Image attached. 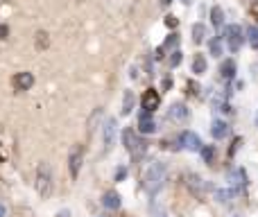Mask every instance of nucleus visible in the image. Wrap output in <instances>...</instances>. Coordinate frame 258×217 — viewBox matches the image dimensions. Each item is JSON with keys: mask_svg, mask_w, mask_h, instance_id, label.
I'll return each mask as SVG.
<instances>
[{"mask_svg": "<svg viewBox=\"0 0 258 217\" xmlns=\"http://www.w3.org/2000/svg\"><path fill=\"white\" fill-rule=\"evenodd\" d=\"M122 177H127V170H125V168L118 170V179H122Z\"/></svg>", "mask_w": 258, "mask_h": 217, "instance_id": "31", "label": "nucleus"}, {"mask_svg": "<svg viewBox=\"0 0 258 217\" xmlns=\"http://www.w3.org/2000/svg\"><path fill=\"white\" fill-rule=\"evenodd\" d=\"M134 104H136V95H134V91H125V93H122V113L125 115L132 113Z\"/></svg>", "mask_w": 258, "mask_h": 217, "instance_id": "16", "label": "nucleus"}, {"mask_svg": "<svg viewBox=\"0 0 258 217\" xmlns=\"http://www.w3.org/2000/svg\"><path fill=\"white\" fill-rule=\"evenodd\" d=\"M57 217H73V215H71V210H68V208H61L57 213Z\"/></svg>", "mask_w": 258, "mask_h": 217, "instance_id": "29", "label": "nucleus"}, {"mask_svg": "<svg viewBox=\"0 0 258 217\" xmlns=\"http://www.w3.org/2000/svg\"><path fill=\"white\" fill-rule=\"evenodd\" d=\"M165 25H168V27H174V25H177V18H174V16H168V18H165Z\"/></svg>", "mask_w": 258, "mask_h": 217, "instance_id": "28", "label": "nucleus"}, {"mask_svg": "<svg viewBox=\"0 0 258 217\" xmlns=\"http://www.w3.org/2000/svg\"><path fill=\"white\" fill-rule=\"evenodd\" d=\"M5 215H7V206H5L3 201H0V217H5Z\"/></svg>", "mask_w": 258, "mask_h": 217, "instance_id": "30", "label": "nucleus"}, {"mask_svg": "<svg viewBox=\"0 0 258 217\" xmlns=\"http://www.w3.org/2000/svg\"><path fill=\"white\" fill-rule=\"evenodd\" d=\"M204 39H206V25L204 23H195V25H192V41L202 43Z\"/></svg>", "mask_w": 258, "mask_h": 217, "instance_id": "18", "label": "nucleus"}, {"mask_svg": "<svg viewBox=\"0 0 258 217\" xmlns=\"http://www.w3.org/2000/svg\"><path fill=\"white\" fill-rule=\"evenodd\" d=\"M220 75H222V80H233L236 77V61L233 59H224L222 66H220Z\"/></svg>", "mask_w": 258, "mask_h": 217, "instance_id": "14", "label": "nucleus"}, {"mask_svg": "<svg viewBox=\"0 0 258 217\" xmlns=\"http://www.w3.org/2000/svg\"><path fill=\"white\" fill-rule=\"evenodd\" d=\"M254 124H256V127H258V111H256V118H254Z\"/></svg>", "mask_w": 258, "mask_h": 217, "instance_id": "32", "label": "nucleus"}, {"mask_svg": "<svg viewBox=\"0 0 258 217\" xmlns=\"http://www.w3.org/2000/svg\"><path fill=\"white\" fill-rule=\"evenodd\" d=\"M150 213H152V217H170L168 210H165V206H161L159 201H154V204L150 206Z\"/></svg>", "mask_w": 258, "mask_h": 217, "instance_id": "21", "label": "nucleus"}, {"mask_svg": "<svg viewBox=\"0 0 258 217\" xmlns=\"http://www.w3.org/2000/svg\"><path fill=\"white\" fill-rule=\"evenodd\" d=\"M181 3H186V5H190V3H192V0H181Z\"/></svg>", "mask_w": 258, "mask_h": 217, "instance_id": "34", "label": "nucleus"}, {"mask_svg": "<svg viewBox=\"0 0 258 217\" xmlns=\"http://www.w3.org/2000/svg\"><path fill=\"white\" fill-rule=\"evenodd\" d=\"M247 39H249L251 48H256V50H258V27H256V25H251L249 30H247Z\"/></svg>", "mask_w": 258, "mask_h": 217, "instance_id": "23", "label": "nucleus"}, {"mask_svg": "<svg viewBox=\"0 0 258 217\" xmlns=\"http://www.w3.org/2000/svg\"><path fill=\"white\" fill-rule=\"evenodd\" d=\"M165 179H168V165L163 161H152L143 172V188L150 195H156L165 186Z\"/></svg>", "mask_w": 258, "mask_h": 217, "instance_id": "1", "label": "nucleus"}, {"mask_svg": "<svg viewBox=\"0 0 258 217\" xmlns=\"http://www.w3.org/2000/svg\"><path fill=\"white\" fill-rule=\"evenodd\" d=\"M14 86H16V91H30L32 86H34V75L27 70L16 73V75H14Z\"/></svg>", "mask_w": 258, "mask_h": 217, "instance_id": "10", "label": "nucleus"}, {"mask_svg": "<svg viewBox=\"0 0 258 217\" xmlns=\"http://www.w3.org/2000/svg\"><path fill=\"white\" fill-rule=\"evenodd\" d=\"M122 142H125V147H127V152L132 154V159H141L143 154H145V150H147V145H145V140H141L138 138V133L134 131L132 127H125V131H122Z\"/></svg>", "mask_w": 258, "mask_h": 217, "instance_id": "3", "label": "nucleus"}, {"mask_svg": "<svg viewBox=\"0 0 258 217\" xmlns=\"http://www.w3.org/2000/svg\"><path fill=\"white\" fill-rule=\"evenodd\" d=\"M102 204H104V208H109V210H118V208H120V195H118L116 190L104 192Z\"/></svg>", "mask_w": 258, "mask_h": 217, "instance_id": "13", "label": "nucleus"}, {"mask_svg": "<svg viewBox=\"0 0 258 217\" xmlns=\"http://www.w3.org/2000/svg\"><path fill=\"white\" fill-rule=\"evenodd\" d=\"M181 59H183V57H181V50H174V52L170 54L168 61H170V66L174 68V66H179V63H181Z\"/></svg>", "mask_w": 258, "mask_h": 217, "instance_id": "25", "label": "nucleus"}, {"mask_svg": "<svg viewBox=\"0 0 258 217\" xmlns=\"http://www.w3.org/2000/svg\"><path fill=\"white\" fill-rule=\"evenodd\" d=\"M215 197L218 201H229L233 197V190H215Z\"/></svg>", "mask_w": 258, "mask_h": 217, "instance_id": "26", "label": "nucleus"}, {"mask_svg": "<svg viewBox=\"0 0 258 217\" xmlns=\"http://www.w3.org/2000/svg\"><path fill=\"white\" fill-rule=\"evenodd\" d=\"M188 188H190L192 192H195V195H202V192H204V188H206V183L202 181V177H197V174H188Z\"/></svg>", "mask_w": 258, "mask_h": 217, "instance_id": "15", "label": "nucleus"}, {"mask_svg": "<svg viewBox=\"0 0 258 217\" xmlns=\"http://www.w3.org/2000/svg\"><path fill=\"white\" fill-rule=\"evenodd\" d=\"M202 159H204L206 163H213V161H215V147L213 145H204V147H202Z\"/></svg>", "mask_w": 258, "mask_h": 217, "instance_id": "20", "label": "nucleus"}, {"mask_svg": "<svg viewBox=\"0 0 258 217\" xmlns=\"http://www.w3.org/2000/svg\"><path fill=\"white\" fill-rule=\"evenodd\" d=\"M143 111H145V113H154L156 109L161 107V95L156 93L154 89H150V91H145V93H143Z\"/></svg>", "mask_w": 258, "mask_h": 217, "instance_id": "9", "label": "nucleus"}, {"mask_svg": "<svg viewBox=\"0 0 258 217\" xmlns=\"http://www.w3.org/2000/svg\"><path fill=\"white\" fill-rule=\"evenodd\" d=\"M211 133H213L215 140H224V138L229 136V122H227V120L215 118L213 124H211Z\"/></svg>", "mask_w": 258, "mask_h": 217, "instance_id": "11", "label": "nucleus"}, {"mask_svg": "<svg viewBox=\"0 0 258 217\" xmlns=\"http://www.w3.org/2000/svg\"><path fill=\"white\" fill-rule=\"evenodd\" d=\"M224 43L229 45V50L231 52H238V50L242 48V43H245V34H242V27L236 25V23H231V25H224Z\"/></svg>", "mask_w": 258, "mask_h": 217, "instance_id": "4", "label": "nucleus"}, {"mask_svg": "<svg viewBox=\"0 0 258 217\" xmlns=\"http://www.w3.org/2000/svg\"><path fill=\"white\" fill-rule=\"evenodd\" d=\"M100 118H102V109H95V113L91 115V120H89V133L98 129V127H95V124H98V120H100Z\"/></svg>", "mask_w": 258, "mask_h": 217, "instance_id": "24", "label": "nucleus"}, {"mask_svg": "<svg viewBox=\"0 0 258 217\" xmlns=\"http://www.w3.org/2000/svg\"><path fill=\"white\" fill-rule=\"evenodd\" d=\"M233 217H242V215H233Z\"/></svg>", "mask_w": 258, "mask_h": 217, "instance_id": "35", "label": "nucleus"}, {"mask_svg": "<svg viewBox=\"0 0 258 217\" xmlns=\"http://www.w3.org/2000/svg\"><path fill=\"white\" fill-rule=\"evenodd\" d=\"M209 50H211V54H213V57H220V54H222V41H220V39H211L209 41Z\"/></svg>", "mask_w": 258, "mask_h": 217, "instance_id": "22", "label": "nucleus"}, {"mask_svg": "<svg viewBox=\"0 0 258 217\" xmlns=\"http://www.w3.org/2000/svg\"><path fill=\"white\" fill-rule=\"evenodd\" d=\"M161 3H163V5H170V3H172V0H161Z\"/></svg>", "mask_w": 258, "mask_h": 217, "instance_id": "33", "label": "nucleus"}, {"mask_svg": "<svg viewBox=\"0 0 258 217\" xmlns=\"http://www.w3.org/2000/svg\"><path fill=\"white\" fill-rule=\"evenodd\" d=\"M177 41H179V36H177V34H170V36H168V41H165V48H172V45H177Z\"/></svg>", "mask_w": 258, "mask_h": 217, "instance_id": "27", "label": "nucleus"}, {"mask_svg": "<svg viewBox=\"0 0 258 217\" xmlns=\"http://www.w3.org/2000/svg\"><path fill=\"white\" fill-rule=\"evenodd\" d=\"M82 161H84V147H82V145L73 147L71 156H68V170H71V177H73V179H75L77 174H80V170H82Z\"/></svg>", "mask_w": 258, "mask_h": 217, "instance_id": "7", "label": "nucleus"}, {"mask_svg": "<svg viewBox=\"0 0 258 217\" xmlns=\"http://www.w3.org/2000/svg\"><path fill=\"white\" fill-rule=\"evenodd\" d=\"M211 23H213L215 27H220L224 23V12H222V7H218V5L211 9Z\"/></svg>", "mask_w": 258, "mask_h": 217, "instance_id": "19", "label": "nucleus"}, {"mask_svg": "<svg viewBox=\"0 0 258 217\" xmlns=\"http://www.w3.org/2000/svg\"><path fill=\"white\" fill-rule=\"evenodd\" d=\"M52 186H54V179H52V168L50 163L41 161L36 165V172H34V190L41 199H48L52 195Z\"/></svg>", "mask_w": 258, "mask_h": 217, "instance_id": "2", "label": "nucleus"}, {"mask_svg": "<svg viewBox=\"0 0 258 217\" xmlns=\"http://www.w3.org/2000/svg\"><path fill=\"white\" fill-rule=\"evenodd\" d=\"M179 142H181V147L188 152H202V147H204L195 131H183L181 136H179Z\"/></svg>", "mask_w": 258, "mask_h": 217, "instance_id": "8", "label": "nucleus"}, {"mask_svg": "<svg viewBox=\"0 0 258 217\" xmlns=\"http://www.w3.org/2000/svg\"><path fill=\"white\" fill-rule=\"evenodd\" d=\"M138 129H141L143 133L156 131V122H154V118H152V113H145V111H143V113L138 115Z\"/></svg>", "mask_w": 258, "mask_h": 217, "instance_id": "12", "label": "nucleus"}, {"mask_svg": "<svg viewBox=\"0 0 258 217\" xmlns=\"http://www.w3.org/2000/svg\"><path fill=\"white\" fill-rule=\"evenodd\" d=\"M206 66H209V63H206V57L197 52L195 59H192V73H195V75H204V73H206Z\"/></svg>", "mask_w": 258, "mask_h": 217, "instance_id": "17", "label": "nucleus"}, {"mask_svg": "<svg viewBox=\"0 0 258 217\" xmlns=\"http://www.w3.org/2000/svg\"><path fill=\"white\" fill-rule=\"evenodd\" d=\"M188 118H190V111H188V107L183 102H174L168 109V120H172V122L183 124V122H188Z\"/></svg>", "mask_w": 258, "mask_h": 217, "instance_id": "6", "label": "nucleus"}, {"mask_svg": "<svg viewBox=\"0 0 258 217\" xmlns=\"http://www.w3.org/2000/svg\"><path fill=\"white\" fill-rule=\"evenodd\" d=\"M116 136H118V122L116 118H107L102 124V140H104V147L111 150L116 145Z\"/></svg>", "mask_w": 258, "mask_h": 217, "instance_id": "5", "label": "nucleus"}]
</instances>
